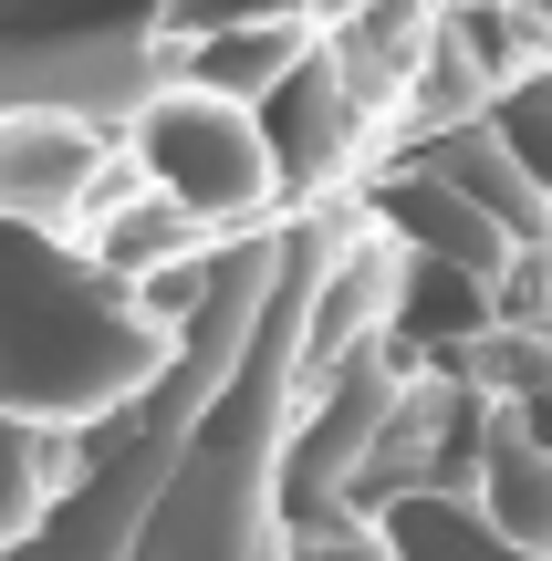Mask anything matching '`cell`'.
Instances as JSON below:
<instances>
[{"instance_id": "cell-1", "label": "cell", "mask_w": 552, "mask_h": 561, "mask_svg": "<svg viewBox=\"0 0 552 561\" xmlns=\"http://www.w3.org/2000/svg\"><path fill=\"white\" fill-rule=\"evenodd\" d=\"M188 333H157L125 280L42 229H0V405L11 416H115L167 385Z\"/></svg>"}, {"instance_id": "cell-2", "label": "cell", "mask_w": 552, "mask_h": 561, "mask_svg": "<svg viewBox=\"0 0 552 561\" xmlns=\"http://www.w3.org/2000/svg\"><path fill=\"white\" fill-rule=\"evenodd\" d=\"M125 178H146L167 208L209 229V240H240V229H271L282 219V167H271V136H261V104L240 94H209V83H146L125 104V136H115Z\"/></svg>"}, {"instance_id": "cell-3", "label": "cell", "mask_w": 552, "mask_h": 561, "mask_svg": "<svg viewBox=\"0 0 552 561\" xmlns=\"http://www.w3.org/2000/svg\"><path fill=\"white\" fill-rule=\"evenodd\" d=\"M125 157H115V125L83 115V104H53V94H11L0 104V229H63L94 208V187H115Z\"/></svg>"}, {"instance_id": "cell-4", "label": "cell", "mask_w": 552, "mask_h": 561, "mask_svg": "<svg viewBox=\"0 0 552 561\" xmlns=\"http://www.w3.org/2000/svg\"><path fill=\"white\" fill-rule=\"evenodd\" d=\"M470 510L500 551L521 561H552V437L491 416V437L470 447Z\"/></svg>"}, {"instance_id": "cell-5", "label": "cell", "mask_w": 552, "mask_h": 561, "mask_svg": "<svg viewBox=\"0 0 552 561\" xmlns=\"http://www.w3.org/2000/svg\"><path fill=\"white\" fill-rule=\"evenodd\" d=\"M313 32H324V21H313L303 0H271V11H229V21H209V32L178 53V73H188V83H209V94L261 104L271 83H282L292 62L313 53Z\"/></svg>"}, {"instance_id": "cell-6", "label": "cell", "mask_w": 552, "mask_h": 561, "mask_svg": "<svg viewBox=\"0 0 552 561\" xmlns=\"http://www.w3.org/2000/svg\"><path fill=\"white\" fill-rule=\"evenodd\" d=\"M313 561H407L386 541V530H324V541H313Z\"/></svg>"}]
</instances>
